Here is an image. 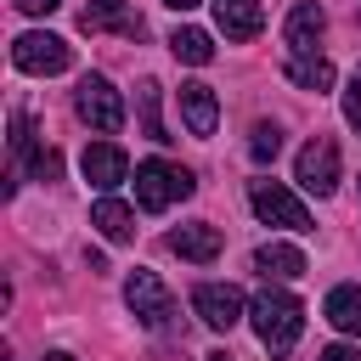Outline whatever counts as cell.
<instances>
[{"instance_id": "cell-20", "label": "cell", "mask_w": 361, "mask_h": 361, "mask_svg": "<svg viewBox=\"0 0 361 361\" xmlns=\"http://www.w3.org/2000/svg\"><path fill=\"white\" fill-rule=\"evenodd\" d=\"M169 51H175L180 62H192V68L214 62V39H209L203 28H175V34H169Z\"/></svg>"}, {"instance_id": "cell-9", "label": "cell", "mask_w": 361, "mask_h": 361, "mask_svg": "<svg viewBox=\"0 0 361 361\" xmlns=\"http://www.w3.org/2000/svg\"><path fill=\"white\" fill-rule=\"evenodd\" d=\"M79 28L85 34H124V39H141V11L130 0H90L79 11Z\"/></svg>"}, {"instance_id": "cell-11", "label": "cell", "mask_w": 361, "mask_h": 361, "mask_svg": "<svg viewBox=\"0 0 361 361\" xmlns=\"http://www.w3.org/2000/svg\"><path fill=\"white\" fill-rule=\"evenodd\" d=\"M79 164H85V180H90L102 197H113V186L130 175V158H124V147H118V141H90Z\"/></svg>"}, {"instance_id": "cell-13", "label": "cell", "mask_w": 361, "mask_h": 361, "mask_svg": "<svg viewBox=\"0 0 361 361\" xmlns=\"http://www.w3.org/2000/svg\"><path fill=\"white\" fill-rule=\"evenodd\" d=\"M180 118H186V130H192L197 141H209V135H214V124H220V96H214L203 79L180 85Z\"/></svg>"}, {"instance_id": "cell-15", "label": "cell", "mask_w": 361, "mask_h": 361, "mask_svg": "<svg viewBox=\"0 0 361 361\" xmlns=\"http://www.w3.org/2000/svg\"><path fill=\"white\" fill-rule=\"evenodd\" d=\"M254 271H259L265 282H271V276H276V282H293V276H305V254H299L293 243H259V248H254Z\"/></svg>"}, {"instance_id": "cell-26", "label": "cell", "mask_w": 361, "mask_h": 361, "mask_svg": "<svg viewBox=\"0 0 361 361\" xmlns=\"http://www.w3.org/2000/svg\"><path fill=\"white\" fill-rule=\"evenodd\" d=\"M169 11H192V6H203V0H164Z\"/></svg>"}, {"instance_id": "cell-1", "label": "cell", "mask_w": 361, "mask_h": 361, "mask_svg": "<svg viewBox=\"0 0 361 361\" xmlns=\"http://www.w3.org/2000/svg\"><path fill=\"white\" fill-rule=\"evenodd\" d=\"M248 322H254L259 344H265V350L282 361V355L299 344V333H305V305H299L293 293H282V288H265V293H254Z\"/></svg>"}, {"instance_id": "cell-23", "label": "cell", "mask_w": 361, "mask_h": 361, "mask_svg": "<svg viewBox=\"0 0 361 361\" xmlns=\"http://www.w3.org/2000/svg\"><path fill=\"white\" fill-rule=\"evenodd\" d=\"M28 169H34L39 180H56V169H62V158H56V147H39V152L28 158Z\"/></svg>"}, {"instance_id": "cell-21", "label": "cell", "mask_w": 361, "mask_h": 361, "mask_svg": "<svg viewBox=\"0 0 361 361\" xmlns=\"http://www.w3.org/2000/svg\"><path fill=\"white\" fill-rule=\"evenodd\" d=\"M276 152H282V130H276L271 118H259V124L248 130V158H254V164H271Z\"/></svg>"}, {"instance_id": "cell-12", "label": "cell", "mask_w": 361, "mask_h": 361, "mask_svg": "<svg viewBox=\"0 0 361 361\" xmlns=\"http://www.w3.org/2000/svg\"><path fill=\"white\" fill-rule=\"evenodd\" d=\"M220 248H226V237H220V226H209V220H192V226H175V231H169V254H180V259H192V265L220 259Z\"/></svg>"}, {"instance_id": "cell-3", "label": "cell", "mask_w": 361, "mask_h": 361, "mask_svg": "<svg viewBox=\"0 0 361 361\" xmlns=\"http://www.w3.org/2000/svg\"><path fill=\"white\" fill-rule=\"evenodd\" d=\"M11 68L17 73H34V79H51V73H68L73 68V45L62 34H45V28H28L11 39Z\"/></svg>"}, {"instance_id": "cell-24", "label": "cell", "mask_w": 361, "mask_h": 361, "mask_svg": "<svg viewBox=\"0 0 361 361\" xmlns=\"http://www.w3.org/2000/svg\"><path fill=\"white\" fill-rule=\"evenodd\" d=\"M316 361H361V350H355V344H327Z\"/></svg>"}, {"instance_id": "cell-16", "label": "cell", "mask_w": 361, "mask_h": 361, "mask_svg": "<svg viewBox=\"0 0 361 361\" xmlns=\"http://www.w3.org/2000/svg\"><path fill=\"white\" fill-rule=\"evenodd\" d=\"M322 316H327L338 333L361 338V282H338V288L322 299Z\"/></svg>"}, {"instance_id": "cell-7", "label": "cell", "mask_w": 361, "mask_h": 361, "mask_svg": "<svg viewBox=\"0 0 361 361\" xmlns=\"http://www.w3.org/2000/svg\"><path fill=\"white\" fill-rule=\"evenodd\" d=\"M248 203L265 226H282V231H310V209L282 186V180H254L248 186Z\"/></svg>"}, {"instance_id": "cell-8", "label": "cell", "mask_w": 361, "mask_h": 361, "mask_svg": "<svg viewBox=\"0 0 361 361\" xmlns=\"http://www.w3.org/2000/svg\"><path fill=\"white\" fill-rule=\"evenodd\" d=\"M192 310H197L203 327L231 333V327L248 316V299H243V288H231V282H197V288H192Z\"/></svg>"}, {"instance_id": "cell-18", "label": "cell", "mask_w": 361, "mask_h": 361, "mask_svg": "<svg viewBox=\"0 0 361 361\" xmlns=\"http://www.w3.org/2000/svg\"><path fill=\"white\" fill-rule=\"evenodd\" d=\"M282 73H288L299 90H316V96H322V90H333V79H338V73H333V62H327L322 51H316V56H288V68H282Z\"/></svg>"}, {"instance_id": "cell-10", "label": "cell", "mask_w": 361, "mask_h": 361, "mask_svg": "<svg viewBox=\"0 0 361 361\" xmlns=\"http://www.w3.org/2000/svg\"><path fill=\"white\" fill-rule=\"evenodd\" d=\"M322 34H327V11H322L316 0H299V6L288 11V23H282V39H288V56H316V45H322Z\"/></svg>"}, {"instance_id": "cell-17", "label": "cell", "mask_w": 361, "mask_h": 361, "mask_svg": "<svg viewBox=\"0 0 361 361\" xmlns=\"http://www.w3.org/2000/svg\"><path fill=\"white\" fill-rule=\"evenodd\" d=\"M90 226H96L107 243H130V237H135V209H130V203H118V197H96Z\"/></svg>"}, {"instance_id": "cell-25", "label": "cell", "mask_w": 361, "mask_h": 361, "mask_svg": "<svg viewBox=\"0 0 361 361\" xmlns=\"http://www.w3.org/2000/svg\"><path fill=\"white\" fill-rule=\"evenodd\" d=\"M11 6H17V11H28V17H51L62 0H11Z\"/></svg>"}, {"instance_id": "cell-6", "label": "cell", "mask_w": 361, "mask_h": 361, "mask_svg": "<svg viewBox=\"0 0 361 361\" xmlns=\"http://www.w3.org/2000/svg\"><path fill=\"white\" fill-rule=\"evenodd\" d=\"M124 305L135 310V322H141L147 333H164L169 316H175V299H169V288L158 282V271H130V282H124Z\"/></svg>"}, {"instance_id": "cell-4", "label": "cell", "mask_w": 361, "mask_h": 361, "mask_svg": "<svg viewBox=\"0 0 361 361\" xmlns=\"http://www.w3.org/2000/svg\"><path fill=\"white\" fill-rule=\"evenodd\" d=\"M73 113L96 130V135H118L124 130V96L102 79V73H85L79 90H73Z\"/></svg>"}, {"instance_id": "cell-5", "label": "cell", "mask_w": 361, "mask_h": 361, "mask_svg": "<svg viewBox=\"0 0 361 361\" xmlns=\"http://www.w3.org/2000/svg\"><path fill=\"white\" fill-rule=\"evenodd\" d=\"M293 180L316 197H333L338 192V141L333 135H310L293 158Z\"/></svg>"}, {"instance_id": "cell-22", "label": "cell", "mask_w": 361, "mask_h": 361, "mask_svg": "<svg viewBox=\"0 0 361 361\" xmlns=\"http://www.w3.org/2000/svg\"><path fill=\"white\" fill-rule=\"evenodd\" d=\"M344 118H350V130L361 135V68H355L350 85H344Z\"/></svg>"}, {"instance_id": "cell-2", "label": "cell", "mask_w": 361, "mask_h": 361, "mask_svg": "<svg viewBox=\"0 0 361 361\" xmlns=\"http://www.w3.org/2000/svg\"><path fill=\"white\" fill-rule=\"evenodd\" d=\"M192 192H197L192 169H180V164H164V158H147V164H135V203H141L147 214H164L169 203H180V197H192Z\"/></svg>"}, {"instance_id": "cell-19", "label": "cell", "mask_w": 361, "mask_h": 361, "mask_svg": "<svg viewBox=\"0 0 361 361\" xmlns=\"http://www.w3.org/2000/svg\"><path fill=\"white\" fill-rule=\"evenodd\" d=\"M158 96H164V90H158V79H141V85H135V113H141V130H147L152 141H175V135L164 130V113H158Z\"/></svg>"}, {"instance_id": "cell-28", "label": "cell", "mask_w": 361, "mask_h": 361, "mask_svg": "<svg viewBox=\"0 0 361 361\" xmlns=\"http://www.w3.org/2000/svg\"><path fill=\"white\" fill-rule=\"evenodd\" d=\"M209 361H231V355H226V350H214V355H209Z\"/></svg>"}, {"instance_id": "cell-14", "label": "cell", "mask_w": 361, "mask_h": 361, "mask_svg": "<svg viewBox=\"0 0 361 361\" xmlns=\"http://www.w3.org/2000/svg\"><path fill=\"white\" fill-rule=\"evenodd\" d=\"M214 28L226 39H254L265 28V6L259 0H214Z\"/></svg>"}, {"instance_id": "cell-27", "label": "cell", "mask_w": 361, "mask_h": 361, "mask_svg": "<svg viewBox=\"0 0 361 361\" xmlns=\"http://www.w3.org/2000/svg\"><path fill=\"white\" fill-rule=\"evenodd\" d=\"M39 361H73V355H68V350H51V355H39Z\"/></svg>"}]
</instances>
